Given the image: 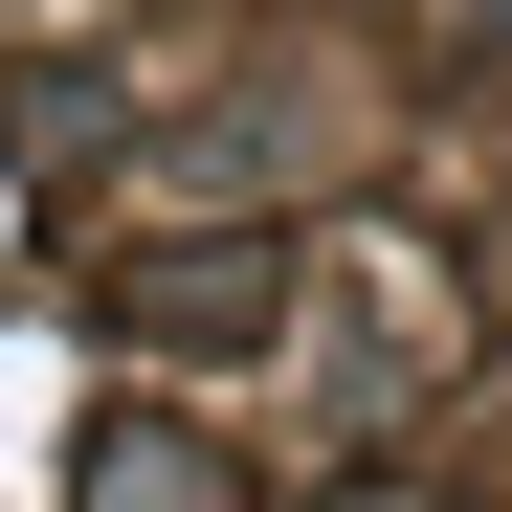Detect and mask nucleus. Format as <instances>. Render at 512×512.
<instances>
[{"label": "nucleus", "instance_id": "f257e3e1", "mask_svg": "<svg viewBox=\"0 0 512 512\" xmlns=\"http://www.w3.org/2000/svg\"><path fill=\"white\" fill-rule=\"evenodd\" d=\"M90 512H223V468H201V446H179V423H134V446H112V468H90Z\"/></svg>", "mask_w": 512, "mask_h": 512}, {"label": "nucleus", "instance_id": "f03ea898", "mask_svg": "<svg viewBox=\"0 0 512 512\" xmlns=\"http://www.w3.org/2000/svg\"><path fill=\"white\" fill-rule=\"evenodd\" d=\"M156 334H268V268H156Z\"/></svg>", "mask_w": 512, "mask_h": 512}]
</instances>
